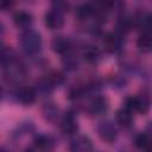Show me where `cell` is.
Instances as JSON below:
<instances>
[{"instance_id": "5b68a950", "label": "cell", "mask_w": 152, "mask_h": 152, "mask_svg": "<svg viewBox=\"0 0 152 152\" xmlns=\"http://www.w3.org/2000/svg\"><path fill=\"white\" fill-rule=\"evenodd\" d=\"M63 24H64V17L62 10L53 7L45 14V25L50 30H57L62 27Z\"/></svg>"}, {"instance_id": "7a4b0ae2", "label": "cell", "mask_w": 152, "mask_h": 152, "mask_svg": "<svg viewBox=\"0 0 152 152\" xmlns=\"http://www.w3.org/2000/svg\"><path fill=\"white\" fill-rule=\"evenodd\" d=\"M152 106V93L147 89H144L140 94L134 97H127L125 107L129 108L131 110L134 109L141 114H145L150 110Z\"/></svg>"}, {"instance_id": "ffe728a7", "label": "cell", "mask_w": 152, "mask_h": 152, "mask_svg": "<svg viewBox=\"0 0 152 152\" xmlns=\"http://www.w3.org/2000/svg\"><path fill=\"white\" fill-rule=\"evenodd\" d=\"M147 131H148V133L152 135V121L148 122V125H147Z\"/></svg>"}, {"instance_id": "9a60e30c", "label": "cell", "mask_w": 152, "mask_h": 152, "mask_svg": "<svg viewBox=\"0 0 152 152\" xmlns=\"http://www.w3.org/2000/svg\"><path fill=\"white\" fill-rule=\"evenodd\" d=\"M62 63H63V66L69 71H74V70H76L78 68V59L71 51H69L65 55H63Z\"/></svg>"}, {"instance_id": "ac0fdd59", "label": "cell", "mask_w": 152, "mask_h": 152, "mask_svg": "<svg viewBox=\"0 0 152 152\" xmlns=\"http://www.w3.org/2000/svg\"><path fill=\"white\" fill-rule=\"evenodd\" d=\"M138 48L142 51H150L151 50V45H152V36L148 33H144L139 37L138 42Z\"/></svg>"}, {"instance_id": "7c38bea8", "label": "cell", "mask_w": 152, "mask_h": 152, "mask_svg": "<svg viewBox=\"0 0 152 152\" xmlns=\"http://www.w3.org/2000/svg\"><path fill=\"white\" fill-rule=\"evenodd\" d=\"M13 21L15 24V26L20 27V28H27L32 25L33 23V17L31 13L26 12V11H19L14 14L13 17Z\"/></svg>"}, {"instance_id": "ba28073f", "label": "cell", "mask_w": 152, "mask_h": 152, "mask_svg": "<svg viewBox=\"0 0 152 152\" xmlns=\"http://www.w3.org/2000/svg\"><path fill=\"white\" fill-rule=\"evenodd\" d=\"M51 48L55 52L59 53V55H65L66 52L71 51L72 44L70 42V39H68L66 37L63 36H57L52 39L51 42Z\"/></svg>"}, {"instance_id": "5bb4252c", "label": "cell", "mask_w": 152, "mask_h": 152, "mask_svg": "<svg viewBox=\"0 0 152 152\" xmlns=\"http://www.w3.org/2000/svg\"><path fill=\"white\" fill-rule=\"evenodd\" d=\"M116 121L124 126V127H128L131 126L132 121H133V116H132V113H131V109L127 108V107H124L121 109H119L116 112Z\"/></svg>"}, {"instance_id": "6da1fadb", "label": "cell", "mask_w": 152, "mask_h": 152, "mask_svg": "<svg viewBox=\"0 0 152 152\" xmlns=\"http://www.w3.org/2000/svg\"><path fill=\"white\" fill-rule=\"evenodd\" d=\"M20 46L27 55L37 53L42 48V37L37 31L26 28L20 33L19 37Z\"/></svg>"}, {"instance_id": "9c48e42d", "label": "cell", "mask_w": 152, "mask_h": 152, "mask_svg": "<svg viewBox=\"0 0 152 152\" xmlns=\"http://www.w3.org/2000/svg\"><path fill=\"white\" fill-rule=\"evenodd\" d=\"M61 128L65 134H74L77 131L78 125H77L76 116L72 112H68L64 114V116L61 121Z\"/></svg>"}, {"instance_id": "30bf717a", "label": "cell", "mask_w": 152, "mask_h": 152, "mask_svg": "<svg viewBox=\"0 0 152 152\" xmlns=\"http://www.w3.org/2000/svg\"><path fill=\"white\" fill-rule=\"evenodd\" d=\"M70 150L74 152H87L93 150V144L89 138L78 135L70 141Z\"/></svg>"}, {"instance_id": "e0dca14e", "label": "cell", "mask_w": 152, "mask_h": 152, "mask_svg": "<svg viewBox=\"0 0 152 152\" xmlns=\"http://www.w3.org/2000/svg\"><path fill=\"white\" fill-rule=\"evenodd\" d=\"M135 145L140 150H152V139L146 133H140L135 138Z\"/></svg>"}, {"instance_id": "52a82bcc", "label": "cell", "mask_w": 152, "mask_h": 152, "mask_svg": "<svg viewBox=\"0 0 152 152\" xmlns=\"http://www.w3.org/2000/svg\"><path fill=\"white\" fill-rule=\"evenodd\" d=\"M14 95H15V100L19 103L24 106H30L36 101L37 91L31 87H20L19 89H17Z\"/></svg>"}, {"instance_id": "4fadbf2b", "label": "cell", "mask_w": 152, "mask_h": 152, "mask_svg": "<svg viewBox=\"0 0 152 152\" xmlns=\"http://www.w3.org/2000/svg\"><path fill=\"white\" fill-rule=\"evenodd\" d=\"M33 144L39 150H51L53 147V145H55V141L50 135L39 134V135H37L34 138Z\"/></svg>"}, {"instance_id": "3957f363", "label": "cell", "mask_w": 152, "mask_h": 152, "mask_svg": "<svg viewBox=\"0 0 152 152\" xmlns=\"http://www.w3.org/2000/svg\"><path fill=\"white\" fill-rule=\"evenodd\" d=\"M97 134L107 144L114 142L116 140V138H118L116 127L110 121H101L97 125Z\"/></svg>"}, {"instance_id": "2e32d148", "label": "cell", "mask_w": 152, "mask_h": 152, "mask_svg": "<svg viewBox=\"0 0 152 152\" xmlns=\"http://www.w3.org/2000/svg\"><path fill=\"white\" fill-rule=\"evenodd\" d=\"M83 57L84 59L88 62V63H91V64H96L100 59H101V52L97 48H94V46H88L84 52H83Z\"/></svg>"}, {"instance_id": "44dd1931", "label": "cell", "mask_w": 152, "mask_h": 152, "mask_svg": "<svg viewBox=\"0 0 152 152\" xmlns=\"http://www.w3.org/2000/svg\"><path fill=\"white\" fill-rule=\"evenodd\" d=\"M151 50H152V45H151Z\"/></svg>"}, {"instance_id": "8992f818", "label": "cell", "mask_w": 152, "mask_h": 152, "mask_svg": "<svg viewBox=\"0 0 152 152\" xmlns=\"http://www.w3.org/2000/svg\"><path fill=\"white\" fill-rule=\"evenodd\" d=\"M124 33L121 32H112L108 33L104 39H103V45L106 48V50H108L109 52H116L121 49L122 44H124Z\"/></svg>"}, {"instance_id": "d6986e66", "label": "cell", "mask_w": 152, "mask_h": 152, "mask_svg": "<svg viewBox=\"0 0 152 152\" xmlns=\"http://www.w3.org/2000/svg\"><path fill=\"white\" fill-rule=\"evenodd\" d=\"M0 2H1V8L4 11H7V10H10L13 6L14 0H1Z\"/></svg>"}, {"instance_id": "277c9868", "label": "cell", "mask_w": 152, "mask_h": 152, "mask_svg": "<svg viewBox=\"0 0 152 152\" xmlns=\"http://www.w3.org/2000/svg\"><path fill=\"white\" fill-rule=\"evenodd\" d=\"M109 104H108V100L104 97V96H94L89 104H88V113L90 115H94V116H99V115H102L107 112Z\"/></svg>"}, {"instance_id": "8fae6325", "label": "cell", "mask_w": 152, "mask_h": 152, "mask_svg": "<svg viewBox=\"0 0 152 152\" xmlns=\"http://www.w3.org/2000/svg\"><path fill=\"white\" fill-rule=\"evenodd\" d=\"M42 114H43V118L46 120V121H50V122H55L58 120L59 118V108L56 106V103L53 102H48L43 106L42 108Z\"/></svg>"}]
</instances>
